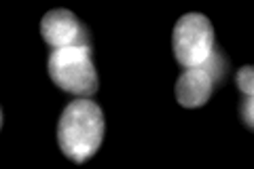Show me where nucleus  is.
<instances>
[{
    "mask_svg": "<svg viewBox=\"0 0 254 169\" xmlns=\"http://www.w3.org/2000/svg\"><path fill=\"white\" fill-rule=\"evenodd\" d=\"M172 49L182 68L203 66L214 53L212 21L201 13H187L178 17L172 32Z\"/></svg>",
    "mask_w": 254,
    "mask_h": 169,
    "instance_id": "3",
    "label": "nucleus"
},
{
    "mask_svg": "<svg viewBox=\"0 0 254 169\" xmlns=\"http://www.w3.org/2000/svg\"><path fill=\"white\" fill-rule=\"evenodd\" d=\"M104 140V114L89 98L70 102L58 120L60 150L74 163H85Z\"/></svg>",
    "mask_w": 254,
    "mask_h": 169,
    "instance_id": "1",
    "label": "nucleus"
},
{
    "mask_svg": "<svg viewBox=\"0 0 254 169\" xmlns=\"http://www.w3.org/2000/svg\"><path fill=\"white\" fill-rule=\"evenodd\" d=\"M240 114L242 120L248 129H254V98L252 95H244L242 100V106H240Z\"/></svg>",
    "mask_w": 254,
    "mask_h": 169,
    "instance_id": "7",
    "label": "nucleus"
},
{
    "mask_svg": "<svg viewBox=\"0 0 254 169\" xmlns=\"http://www.w3.org/2000/svg\"><path fill=\"white\" fill-rule=\"evenodd\" d=\"M41 36L53 49L66 47H91L89 32L68 9H51L41 19Z\"/></svg>",
    "mask_w": 254,
    "mask_h": 169,
    "instance_id": "4",
    "label": "nucleus"
},
{
    "mask_svg": "<svg viewBox=\"0 0 254 169\" xmlns=\"http://www.w3.org/2000/svg\"><path fill=\"white\" fill-rule=\"evenodd\" d=\"M235 83L244 95H254V70H252V66H244V68L237 70Z\"/></svg>",
    "mask_w": 254,
    "mask_h": 169,
    "instance_id": "6",
    "label": "nucleus"
},
{
    "mask_svg": "<svg viewBox=\"0 0 254 169\" xmlns=\"http://www.w3.org/2000/svg\"><path fill=\"white\" fill-rule=\"evenodd\" d=\"M216 74L210 70L208 61L197 68H185V72L178 76L174 93L180 106L185 108H201L205 102L212 98Z\"/></svg>",
    "mask_w": 254,
    "mask_h": 169,
    "instance_id": "5",
    "label": "nucleus"
},
{
    "mask_svg": "<svg viewBox=\"0 0 254 169\" xmlns=\"http://www.w3.org/2000/svg\"><path fill=\"white\" fill-rule=\"evenodd\" d=\"M49 76L62 91L91 98L98 91V72L93 66L91 47L53 49L47 61Z\"/></svg>",
    "mask_w": 254,
    "mask_h": 169,
    "instance_id": "2",
    "label": "nucleus"
}]
</instances>
